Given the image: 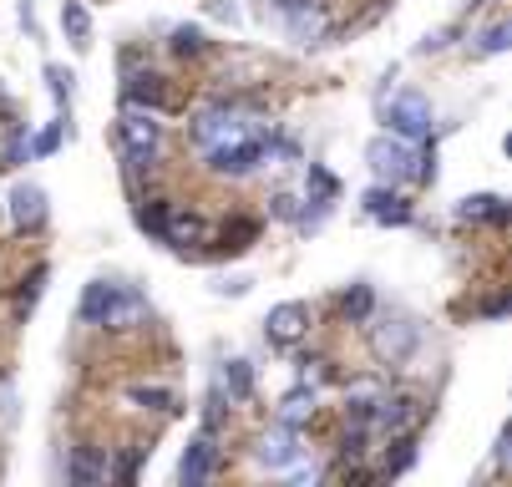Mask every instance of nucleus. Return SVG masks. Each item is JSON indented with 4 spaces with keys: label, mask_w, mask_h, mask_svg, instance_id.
<instances>
[{
    "label": "nucleus",
    "mask_w": 512,
    "mask_h": 487,
    "mask_svg": "<svg viewBox=\"0 0 512 487\" xmlns=\"http://www.w3.org/2000/svg\"><path fill=\"white\" fill-rule=\"evenodd\" d=\"M117 132H122V148H127V158H132L127 168H153V158H158V137H163L153 107H132V102H127Z\"/></svg>",
    "instance_id": "1"
},
{
    "label": "nucleus",
    "mask_w": 512,
    "mask_h": 487,
    "mask_svg": "<svg viewBox=\"0 0 512 487\" xmlns=\"http://www.w3.org/2000/svg\"><path fill=\"white\" fill-rule=\"evenodd\" d=\"M274 158V143L269 137H234V143H218V148H208V168L218 173V178H249L259 163H269Z\"/></svg>",
    "instance_id": "2"
},
{
    "label": "nucleus",
    "mask_w": 512,
    "mask_h": 487,
    "mask_svg": "<svg viewBox=\"0 0 512 487\" xmlns=\"http://www.w3.org/2000/svg\"><path fill=\"white\" fill-rule=\"evenodd\" d=\"M426 422V406L416 401V396H381L376 406H371V416H365V427H376V432H386V437H401V432H416Z\"/></svg>",
    "instance_id": "3"
},
{
    "label": "nucleus",
    "mask_w": 512,
    "mask_h": 487,
    "mask_svg": "<svg viewBox=\"0 0 512 487\" xmlns=\"http://www.w3.org/2000/svg\"><path fill=\"white\" fill-rule=\"evenodd\" d=\"M416 340H421V330L411 320H381V325H371V356L381 366H406L416 356Z\"/></svg>",
    "instance_id": "4"
},
{
    "label": "nucleus",
    "mask_w": 512,
    "mask_h": 487,
    "mask_svg": "<svg viewBox=\"0 0 512 487\" xmlns=\"http://www.w3.org/2000/svg\"><path fill=\"white\" fill-rule=\"evenodd\" d=\"M365 163H371V173L381 183H401V178H411L416 153H411V143H401V137L391 132V137H376V143L365 148Z\"/></svg>",
    "instance_id": "5"
},
{
    "label": "nucleus",
    "mask_w": 512,
    "mask_h": 487,
    "mask_svg": "<svg viewBox=\"0 0 512 487\" xmlns=\"http://www.w3.org/2000/svg\"><path fill=\"white\" fill-rule=\"evenodd\" d=\"M391 132L401 137V143H421V137H431V102L421 92H401L386 112Z\"/></svg>",
    "instance_id": "6"
},
{
    "label": "nucleus",
    "mask_w": 512,
    "mask_h": 487,
    "mask_svg": "<svg viewBox=\"0 0 512 487\" xmlns=\"http://www.w3.org/2000/svg\"><path fill=\"white\" fill-rule=\"evenodd\" d=\"M158 239L188 254V249H198V244H208V224H203L198 214H188V208H178V203H168V214H163V229H158Z\"/></svg>",
    "instance_id": "7"
},
{
    "label": "nucleus",
    "mask_w": 512,
    "mask_h": 487,
    "mask_svg": "<svg viewBox=\"0 0 512 487\" xmlns=\"http://www.w3.org/2000/svg\"><path fill=\"white\" fill-rule=\"evenodd\" d=\"M305 330H310V305H300V300H284V305H274L264 315V335L274 345H295Z\"/></svg>",
    "instance_id": "8"
},
{
    "label": "nucleus",
    "mask_w": 512,
    "mask_h": 487,
    "mask_svg": "<svg viewBox=\"0 0 512 487\" xmlns=\"http://www.w3.org/2000/svg\"><path fill=\"white\" fill-rule=\"evenodd\" d=\"M213 467H218V442H213V432H203V437L188 442V452H183V462H178V482H183V487H198V482L213 477Z\"/></svg>",
    "instance_id": "9"
},
{
    "label": "nucleus",
    "mask_w": 512,
    "mask_h": 487,
    "mask_svg": "<svg viewBox=\"0 0 512 487\" xmlns=\"http://www.w3.org/2000/svg\"><path fill=\"white\" fill-rule=\"evenodd\" d=\"M142 320H148V300H142L137 290H127V285H117V295H112L102 325H112V330H132V325H142Z\"/></svg>",
    "instance_id": "10"
},
{
    "label": "nucleus",
    "mask_w": 512,
    "mask_h": 487,
    "mask_svg": "<svg viewBox=\"0 0 512 487\" xmlns=\"http://www.w3.org/2000/svg\"><path fill=\"white\" fill-rule=\"evenodd\" d=\"M360 203H365V214H371L376 224H396V229L411 224V203H406L401 193H391V188H371Z\"/></svg>",
    "instance_id": "11"
},
{
    "label": "nucleus",
    "mask_w": 512,
    "mask_h": 487,
    "mask_svg": "<svg viewBox=\"0 0 512 487\" xmlns=\"http://www.w3.org/2000/svg\"><path fill=\"white\" fill-rule=\"evenodd\" d=\"M11 219H16V229H41L46 224V193L36 183H21L11 193Z\"/></svg>",
    "instance_id": "12"
},
{
    "label": "nucleus",
    "mask_w": 512,
    "mask_h": 487,
    "mask_svg": "<svg viewBox=\"0 0 512 487\" xmlns=\"http://www.w3.org/2000/svg\"><path fill=\"white\" fill-rule=\"evenodd\" d=\"M289 36L295 41H325L330 36V16H325V6L320 0H310V6H300V11H289Z\"/></svg>",
    "instance_id": "13"
},
{
    "label": "nucleus",
    "mask_w": 512,
    "mask_h": 487,
    "mask_svg": "<svg viewBox=\"0 0 512 487\" xmlns=\"http://www.w3.org/2000/svg\"><path fill=\"white\" fill-rule=\"evenodd\" d=\"M295 457H300V442H295V427H284V422L259 442V462H264V467H289Z\"/></svg>",
    "instance_id": "14"
},
{
    "label": "nucleus",
    "mask_w": 512,
    "mask_h": 487,
    "mask_svg": "<svg viewBox=\"0 0 512 487\" xmlns=\"http://www.w3.org/2000/svg\"><path fill=\"white\" fill-rule=\"evenodd\" d=\"M127 102L132 107H168V87H163V77L158 72H132L127 77Z\"/></svg>",
    "instance_id": "15"
},
{
    "label": "nucleus",
    "mask_w": 512,
    "mask_h": 487,
    "mask_svg": "<svg viewBox=\"0 0 512 487\" xmlns=\"http://www.w3.org/2000/svg\"><path fill=\"white\" fill-rule=\"evenodd\" d=\"M381 396H386V391H381V381H371V376L350 381V386H345V416H350V422H365Z\"/></svg>",
    "instance_id": "16"
},
{
    "label": "nucleus",
    "mask_w": 512,
    "mask_h": 487,
    "mask_svg": "<svg viewBox=\"0 0 512 487\" xmlns=\"http://www.w3.org/2000/svg\"><path fill=\"white\" fill-rule=\"evenodd\" d=\"M66 477H71V482H82V487L102 482V477H107V452H97V447H77V452H71V462H66Z\"/></svg>",
    "instance_id": "17"
},
{
    "label": "nucleus",
    "mask_w": 512,
    "mask_h": 487,
    "mask_svg": "<svg viewBox=\"0 0 512 487\" xmlns=\"http://www.w3.org/2000/svg\"><path fill=\"white\" fill-rule=\"evenodd\" d=\"M457 214H462L467 224H472V219H487L492 229H502V224H507V203H502L497 193H472V198H462Z\"/></svg>",
    "instance_id": "18"
},
{
    "label": "nucleus",
    "mask_w": 512,
    "mask_h": 487,
    "mask_svg": "<svg viewBox=\"0 0 512 487\" xmlns=\"http://www.w3.org/2000/svg\"><path fill=\"white\" fill-rule=\"evenodd\" d=\"M61 26H66V36H71V46H77V51L92 46V16H87L82 0H61Z\"/></svg>",
    "instance_id": "19"
},
{
    "label": "nucleus",
    "mask_w": 512,
    "mask_h": 487,
    "mask_svg": "<svg viewBox=\"0 0 512 487\" xmlns=\"http://www.w3.org/2000/svg\"><path fill=\"white\" fill-rule=\"evenodd\" d=\"M310 416H315V386H300V391H289L279 401V422L284 427H305Z\"/></svg>",
    "instance_id": "20"
},
{
    "label": "nucleus",
    "mask_w": 512,
    "mask_h": 487,
    "mask_svg": "<svg viewBox=\"0 0 512 487\" xmlns=\"http://www.w3.org/2000/svg\"><path fill=\"white\" fill-rule=\"evenodd\" d=\"M411 467H416V437H411V432H401V437H391L381 472H386V477H401V472H411Z\"/></svg>",
    "instance_id": "21"
},
{
    "label": "nucleus",
    "mask_w": 512,
    "mask_h": 487,
    "mask_svg": "<svg viewBox=\"0 0 512 487\" xmlns=\"http://www.w3.org/2000/svg\"><path fill=\"white\" fill-rule=\"evenodd\" d=\"M371 310H376L371 285H350V290H345V300H340V315H345V320L360 325V320H371Z\"/></svg>",
    "instance_id": "22"
},
{
    "label": "nucleus",
    "mask_w": 512,
    "mask_h": 487,
    "mask_svg": "<svg viewBox=\"0 0 512 487\" xmlns=\"http://www.w3.org/2000/svg\"><path fill=\"white\" fill-rule=\"evenodd\" d=\"M112 295H117V285H87V295H82V320L87 325H102V315H107V305H112Z\"/></svg>",
    "instance_id": "23"
},
{
    "label": "nucleus",
    "mask_w": 512,
    "mask_h": 487,
    "mask_svg": "<svg viewBox=\"0 0 512 487\" xmlns=\"http://www.w3.org/2000/svg\"><path fill=\"white\" fill-rule=\"evenodd\" d=\"M224 391H229L234 401H249V396H254V366H249V361H229V366H224Z\"/></svg>",
    "instance_id": "24"
},
{
    "label": "nucleus",
    "mask_w": 512,
    "mask_h": 487,
    "mask_svg": "<svg viewBox=\"0 0 512 487\" xmlns=\"http://www.w3.org/2000/svg\"><path fill=\"white\" fill-rule=\"evenodd\" d=\"M203 46H208L203 26H178V31H173V51H178V56H198Z\"/></svg>",
    "instance_id": "25"
},
{
    "label": "nucleus",
    "mask_w": 512,
    "mask_h": 487,
    "mask_svg": "<svg viewBox=\"0 0 512 487\" xmlns=\"http://www.w3.org/2000/svg\"><path fill=\"white\" fill-rule=\"evenodd\" d=\"M254 234H259V224H254V219H234V229L224 224V249H234V254H239V249H249V244H254Z\"/></svg>",
    "instance_id": "26"
},
{
    "label": "nucleus",
    "mask_w": 512,
    "mask_h": 487,
    "mask_svg": "<svg viewBox=\"0 0 512 487\" xmlns=\"http://www.w3.org/2000/svg\"><path fill=\"white\" fill-rule=\"evenodd\" d=\"M26 153H31V148H26V127H16V132L6 137V148H0V168H21Z\"/></svg>",
    "instance_id": "27"
},
{
    "label": "nucleus",
    "mask_w": 512,
    "mask_h": 487,
    "mask_svg": "<svg viewBox=\"0 0 512 487\" xmlns=\"http://www.w3.org/2000/svg\"><path fill=\"white\" fill-rule=\"evenodd\" d=\"M41 285H46V264H41V269H31V280L16 290V315H31V305H36Z\"/></svg>",
    "instance_id": "28"
},
{
    "label": "nucleus",
    "mask_w": 512,
    "mask_h": 487,
    "mask_svg": "<svg viewBox=\"0 0 512 487\" xmlns=\"http://www.w3.org/2000/svg\"><path fill=\"white\" fill-rule=\"evenodd\" d=\"M507 36H512L507 21H497V26H487V31L477 36V51H482V56H502V51H507Z\"/></svg>",
    "instance_id": "29"
},
{
    "label": "nucleus",
    "mask_w": 512,
    "mask_h": 487,
    "mask_svg": "<svg viewBox=\"0 0 512 487\" xmlns=\"http://www.w3.org/2000/svg\"><path fill=\"white\" fill-rule=\"evenodd\" d=\"M132 401L153 406V411H173V396H168L163 386H132Z\"/></svg>",
    "instance_id": "30"
},
{
    "label": "nucleus",
    "mask_w": 512,
    "mask_h": 487,
    "mask_svg": "<svg viewBox=\"0 0 512 487\" xmlns=\"http://www.w3.org/2000/svg\"><path fill=\"white\" fill-rule=\"evenodd\" d=\"M61 127H66V122H51V127H46V132L36 137V143H26V148H31L36 158H51V153L61 148Z\"/></svg>",
    "instance_id": "31"
},
{
    "label": "nucleus",
    "mask_w": 512,
    "mask_h": 487,
    "mask_svg": "<svg viewBox=\"0 0 512 487\" xmlns=\"http://www.w3.org/2000/svg\"><path fill=\"white\" fill-rule=\"evenodd\" d=\"M46 82H51V97L66 107V102H71V82H77V77H71V72H61V66H46Z\"/></svg>",
    "instance_id": "32"
},
{
    "label": "nucleus",
    "mask_w": 512,
    "mask_h": 487,
    "mask_svg": "<svg viewBox=\"0 0 512 487\" xmlns=\"http://www.w3.org/2000/svg\"><path fill=\"white\" fill-rule=\"evenodd\" d=\"M269 214H274V219H300L305 208H300L295 193H274V198H269Z\"/></svg>",
    "instance_id": "33"
},
{
    "label": "nucleus",
    "mask_w": 512,
    "mask_h": 487,
    "mask_svg": "<svg viewBox=\"0 0 512 487\" xmlns=\"http://www.w3.org/2000/svg\"><path fill=\"white\" fill-rule=\"evenodd\" d=\"M218 427H224V386H218L203 406V432H218Z\"/></svg>",
    "instance_id": "34"
},
{
    "label": "nucleus",
    "mask_w": 512,
    "mask_h": 487,
    "mask_svg": "<svg viewBox=\"0 0 512 487\" xmlns=\"http://www.w3.org/2000/svg\"><path fill=\"white\" fill-rule=\"evenodd\" d=\"M142 452H148V447H132V452H122V457H117V467H107V472H117L122 482H132V477H137V462H142Z\"/></svg>",
    "instance_id": "35"
},
{
    "label": "nucleus",
    "mask_w": 512,
    "mask_h": 487,
    "mask_svg": "<svg viewBox=\"0 0 512 487\" xmlns=\"http://www.w3.org/2000/svg\"><path fill=\"white\" fill-rule=\"evenodd\" d=\"M482 315H487V320H502V315H507V295H492V300L482 305Z\"/></svg>",
    "instance_id": "36"
},
{
    "label": "nucleus",
    "mask_w": 512,
    "mask_h": 487,
    "mask_svg": "<svg viewBox=\"0 0 512 487\" xmlns=\"http://www.w3.org/2000/svg\"><path fill=\"white\" fill-rule=\"evenodd\" d=\"M269 6H274V11H284V16H289V11H300V6H310V0H269Z\"/></svg>",
    "instance_id": "37"
}]
</instances>
